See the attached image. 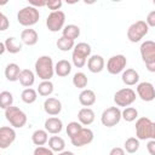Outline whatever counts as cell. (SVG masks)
Here are the masks:
<instances>
[{
  "mask_svg": "<svg viewBox=\"0 0 155 155\" xmlns=\"http://www.w3.org/2000/svg\"><path fill=\"white\" fill-rule=\"evenodd\" d=\"M136 138L138 140L155 139V124L147 116L138 117L136 121Z\"/></svg>",
  "mask_w": 155,
  "mask_h": 155,
  "instance_id": "1",
  "label": "cell"
},
{
  "mask_svg": "<svg viewBox=\"0 0 155 155\" xmlns=\"http://www.w3.org/2000/svg\"><path fill=\"white\" fill-rule=\"evenodd\" d=\"M35 74L42 81L51 80L54 74V64L50 56H40L35 62Z\"/></svg>",
  "mask_w": 155,
  "mask_h": 155,
  "instance_id": "2",
  "label": "cell"
},
{
  "mask_svg": "<svg viewBox=\"0 0 155 155\" xmlns=\"http://www.w3.org/2000/svg\"><path fill=\"white\" fill-rule=\"evenodd\" d=\"M139 52L147 69L150 73H155V42L153 40H145L142 42Z\"/></svg>",
  "mask_w": 155,
  "mask_h": 155,
  "instance_id": "3",
  "label": "cell"
},
{
  "mask_svg": "<svg viewBox=\"0 0 155 155\" xmlns=\"http://www.w3.org/2000/svg\"><path fill=\"white\" fill-rule=\"evenodd\" d=\"M91 46L87 42H79L74 46L73 48V53H71V61L73 64L76 68H82L86 63L88 57L91 56Z\"/></svg>",
  "mask_w": 155,
  "mask_h": 155,
  "instance_id": "4",
  "label": "cell"
},
{
  "mask_svg": "<svg viewBox=\"0 0 155 155\" xmlns=\"http://www.w3.org/2000/svg\"><path fill=\"white\" fill-rule=\"evenodd\" d=\"M40 18V12L39 8H35L33 6H25L23 8H21L17 13V21L23 27H31L34 24H36L39 22Z\"/></svg>",
  "mask_w": 155,
  "mask_h": 155,
  "instance_id": "5",
  "label": "cell"
},
{
  "mask_svg": "<svg viewBox=\"0 0 155 155\" xmlns=\"http://www.w3.org/2000/svg\"><path fill=\"white\" fill-rule=\"evenodd\" d=\"M5 117L13 128H22L23 126H25L28 121L27 114L15 105H11L7 109H5Z\"/></svg>",
  "mask_w": 155,
  "mask_h": 155,
  "instance_id": "6",
  "label": "cell"
},
{
  "mask_svg": "<svg viewBox=\"0 0 155 155\" xmlns=\"http://www.w3.org/2000/svg\"><path fill=\"white\" fill-rule=\"evenodd\" d=\"M149 31V27L147 25V23L142 19L136 21L134 23H132L128 29H127V39L131 42H139Z\"/></svg>",
  "mask_w": 155,
  "mask_h": 155,
  "instance_id": "7",
  "label": "cell"
},
{
  "mask_svg": "<svg viewBox=\"0 0 155 155\" xmlns=\"http://www.w3.org/2000/svg\"><path fill=\"white\" fill-rule=\"evenodd\" d=\"M136 92L130 88V87H125V88H120L119 91H116L114 93V103L116 104V107H130L131 104L134 103L136 101Z\"/></svg>",
  "mask_w": 155,
  "mask_h": 155,
  "instance_id": "8",
  "label": "cell"
},
{
  "mask_svg": "<svg viewBox=\"0 0 155 155\" xmlns=\"http://www.w3.org/2000/svg\"><path fill=\"white\" fill-rule=\"evenodd\" d=\"M65 23V13L61 10L51 12L46 18V27L50 31L57 33L64 28Z\"/></svg>",
  "mask_w": 155,
  "mask_h": 155,
  "instance_id": "9",
  "label": "cell"
},
{
  "mask_svg": "<svg viewBox=\"0 0 155 155\" xmlns=\"http://www.w3.org/2000/svg\"><path fill=\"white\" fill-rule=\"evenodd\" d=\"M121 120V110L117 107H109L107 108L101 115V122L105 127H114Z\"/></svg>",
  "mask_w": 155,
  "mask_h": 155,
  "instance_id": "10",
  "label": "cell"
},
{
  "mask_svg": "<svg viewBox=\"0 0 155 155\" xmlns=\"http://www.w3.org/2000/svg\"><path fill=\"white\" fill-rule=\"evenodd\" d=\"M94 138V134H93V131L88 127H82L76 134H74L71 138H70V142L74 147L76 148H81V147H85L87 144H90Z\"/></svg>",
  "mask_w": 155,
  "mask_h": 155,
  "instance_id": "11",
  "label": "cell"
},
{
  "mask_svg": "<svg viewBox=\"0 0 155 155\" xmlns=\"http://www.w3.org/2000/svg\"><path fill=\"white\" fill-rule=\"evenodd\" d=\"M126 64H127V59L124 54H115V56H111L108 59L107 70H108L109 74L116 75V74H120L125 70Z\"/></svg>",
  "mask_w": 155,
  "mask_h": 155,
  "instance_id": "12",
  "label": "cell"
},
{
  "mask_svg": "<svg viewBox=\"0 0 155 155\" xmlns=\"http://www.w3.org/2000/svg\"><path fill=\"white\" fill-rule=\"evenodd\" d=\"M137 96L144 102H151L155 99V88L151 82L143 81L137 85Z\"/></svg>",
  "mask_w": 155,
  "mask_h": 155,
  "instance_id": "13",
  "label": "cell"
},
{
  "mask_svg": "<svg viewBox=\"0 0 155 155\" xmlns=\"http://www.w3.org/2000/svg\"><path fill=\"white\" fill-rule=\"evenodd\" d=\"M16 131L13 127L2 126L0 127V149H7L16 140Z\"/></svg>",
  "mask_w": 155,
  "mask_h": 155,
  "instance_id": "14",
  "label": "cell"
},
{
  "mask_svg": "<svg viewBox=\"0 0 155 155\" xmlns=\"http://www.w3.org/2000/svg\"><path fill=\"white\" fill-rule=\"evenodd\" d=\"M44 110L50 116H56L62 111V102L58 98L48 97L44 102Z\"/></svg>",
  "mask_w": 155,
  "mask_h": 155,
  "instance_id": "15",
  "label": "cell"
},
{
  "mask_svg": "<svg viewBox=\"0 0 155 155\" xmlns=\"http://www.w3.org/2000/svg\"><path fill=\"white\" fill-rule=\"evenodd\" d=\"M104 65H105V62L101 54H92L87 59V68L93 74L101 73L104 69Z\"/></svg>",
  "mask_w": 155,
  "mask_h": 155,
  "instance_id": "16",
  "label": "cell"
},
{
  "mask_svg": "<svg viewBox=\"0 0 155 155\" xmlns=\"http://www.w3.org/2000/svg\"><path fill=\"white\" fill-rule=\"evenodd\" d=\"M45 131L51 134H58L63 130V122L59 117L51 116L45 120Z\"/></svg>",
  "mask_w": 155,
  "mask_h": 155,
  "instance_id": "17",
  "label": "cell"
},
{
  "mask_svg": "<svg viewBox=\"0 0 155 155\" xmlns=\"http://www.w3.org/2000/svg\"><path fill=\"white\" fill-rule=\"evenodd\" d=\"M38 40H39V35H38L35 29L27 28V29L22 30V33H21L22 44H24L27 46H34V45H36Z\"/></svg>",
  "mask_w": 155,
  "mask_h": 155,
  "instance_id": "18",
  "label": "cell"
},
{
  "mask_svg": "<svg viewBox=\"0 0 155 155\" xmlns=\"http://www.w3.org/2000/svg\"><path fill=\"white\" fill-rule=\"evenodd\" d=\"M96 99H97L96 93L90 88L82 90L79 94V102L84 108H90L91 105H93L96 103Z\"/></svg>",
  "mask_w": 155,
  "mask_h": 155,
  "instance_id": "19",
  "label": "cell"
},
{
  "mask_svg": "<svg viewBox=\"0 0 155 155\" xmlns=\"http://www.w3.org/2000/svg\"><path fill=\"white\" fill-rule=\"evenodd\" d=\"M121 80L126 86H134L139 81V74H138L137 70H134L132 68H128V69L122 71Z\"/></svg>",
  "mask_w": 155,
  "mask_h": 155,
  "instance_id": "20",
  "label": "cell"
},
{
  "mask_svg": "<svg viewBox=\"0 0 155 155\" xmlns=\"http://www.w3.org/2000/svg\"><path fill=\"white\" fill-rule=\"evenodd\" d=\"M96 114L91 108H81L78 113V119L79 122L84 126H88L94 121Z\"/></svg>",
  "mask_w": 155,
  "mask_h": 155,
  "instance_id": "21",
  "label": "cell"
},
{
  "mask_svg": "<svg viewBox=\"0 0 155 155\" xmlns=\"http://www.w3.org/2000/svg\"><path fill=\"white\" fill-rule=\"evenodd\" d=\"M18 81L25 88L31 87L34 85V82H35V75L30 69H22L21 73H19Z\"/></svg>",
  "mask_w": 155,
  "mask_h": 155,
  "instance_id": "22",
  "label": "cell"
},
{
  "mask_svg": "<svg viewBox=\"0 0 155 155\" xmlns=\"http://www.w3.org/2000/svg\"><path fill=\"white\" fill-rule=\"evenodd\" d=\"M71 71V63L67 59H61L54 64V73L59 78H65Z\"/></svg>",
  "mask_w": 155,
  "mask_h": 155,
  "instance_id": "23",
  "label": "cell"
},
{
  "mask_svg": "<svg viewBox=\"0 0 155 155\" xmlns=\"http://www.w3.org/2000/svg\"><path fill=\"white\" fill-rule=\"evenodd\" d=\"M5 48L7 52L10 53H18L22 51V47H23V44L21 40H18L17 38L15 36H8L6 40H5Z\"/></svg>",
  "mask_w": 155,
  "mask_h": 155,
  "instance_id": "24",
  "label": "cell"
},
{
  "mask_svg": "<svg viewBox=\"0 0 155 155\" xmlns=\"http://www.w3.org/2000/svg\"><path fill=\"white\" fill-rule=\"evenodd\" d=\"M21 68L17 63H8L5 68V78L11 81V82H15V81H18V78H19V73H21Z\"/></svg>",
  "mask_w": 155,
  "mask_h": 155,
  "instance_id": "25",
  "label": "cell"
},
{
  "mask_svg": "<svg viewBox=\"0 0 155 155\" xmlns=\"http://www.w3.org/2000/svg\"><path fill=\"white\" fill-rule=\"evenodd\" d=\"M48 148L52 150V151H56V153H61L64 150L65 148V142L62 137L59 136H52L48 138Z\"/></svg>",
  "mask_w": 155,
  "mask_h": 155,
  "instance_id": "26",
  "label": "cell"
},
{
  "mask_svg": "<svg viewBox=\"0 0 155 155\" xmlns=\"http://www.w3.org/2000/svg\"><path fill=\"white\" fill-rule=\"evenodd\" d=\"M62 36L75 41V39L80 36V28L75 24H68L62 29Z\"/></svg>",
  "mask_w": 155,
  "mask_h": 155,
  "instance_id": "27",
  "label": "cell"
},
{
  "mask_svg": "<svg viewBox=\"0 0 155 155\" xmlns=\"http://www.w3.org/2000/svg\"><path fill=\"white\" fill-rule=\"evenodd\" d=\"M47 140H48V133L45 130H36L31 134V142L38 147L45 145Z\"/></svg>",
  "mask_w": 155,
  "mask_h": 155,
  "instance_id": "28",
  "label": "cell"
},
{
  "mask_svg": "<svg viewBox=\"0 0 155 155\" xmlns=\"http://www.w3.org/2000/svg\"><path fill=\"white\" fill-rule=\"evenodd\" d=\"M54 90V86L52 84L51 80H46V81H41L36 88V92L41 96V97H48L50 94H52Z\"/></svg>",
  "mask_w": 155,
  "mask_h": 155,
  "instance_id": "29",
  "label": "cell"
},
{
  "mask_svg": "<svg viewBox=\"0 0 155 155\" xmlns=\"http://www.w3.org/2000/svg\"><path fill=\"white\" fill-rule=\"evenodd\" d=\"M21 98L25 104H33L38 99V92H36V90H34L31 87L24 88L21 93Z\"/></svg>",
  "mask_w": 155,
  "mask_h": 155,
  "instance_id": "30",
  "label": "cell"
},
{
  "mask_svg": "<svg viewBox=\"0 0 155 155\" xmlns=\"http://www.w3.org/2000/svg\"><path fill=\"white\" fill-rule=\"evenodd\" d=\"M87 82H88V79L86 76L85 73L82 71H78L74 74L73 76V85L80 90H85L86 86H87Z\"/></svg>",
  "mask_w": 155,
  "mask_h": 155,
  "instance_id": "31",
  "label": "cell"
},
{
  "mask_svg": "<svg viewBox=\"0 0 155 155\" xmlns=\"http://www.w3.org/2000/svg\"><path fill=\"white\" fill-rule=\"evenodd\" d=\"M121 119H124L127 122H132L136 119H138V110L133 107H126L121 111Z\"/></svg>",
  "mask_w": 155,
  "mask_h": 155,
  "instance_id": "32",
  "label": "cell"
},
{
  "mask_svg": "<svg viewBox=\"0 0 155 155\" xmlns=\"http://www.w3.org/2000/svg\"><path fill=\"white\" fill-rule=\"evenodd\" d=\"M124 147H125L124 148L125 151H127L128 154H134L139 149V140L136 137H130L125 140Z\"/></svg>",
  "mask_w": 155,
  "mask_h": 155,
  "instance_id": "33",
  "label": "cell"
},
{
  "mask_svg": "<svg viewBox=\"0 0 155 155\" xmlns=\"http://www.w3.org/2000/svg\"><path fill=\"white\" fill-rule=\"evenodd\" d=\"M13 104V96L10 91H2L0 92V108L1 109H7Z\"/></svg>",
  "mask_w": 155,
  "mask_h": 155,
  "instance_id": "34",
  "label": "cell"
},
{
  "mask_svg": "<svg viewBox=\"0 0 155 155\" xmlns=\"http://www.w3.org/2000/svg\"><path fill=\"white\" fill-rule=\"evenodd\" d=\"M56 45H57V47H58L61 51L68 52V51H70V50L74 48L75 42H74L73 40H70V39H67V38H64V36H61V38L57 40Z\"/></svg>",
  "mask_w": 155,
  "mask_h": 155,
  "instance_id": "35",
  "label": "cell"
},
{
  "mask_svg": "<svg viewBox=\"0 0 155 155\" xmlns=\"http://www.w3.org/2000/svg\"><path fill=\"white\" fill-rule=\"evenodd\" d=\"M82 128V125L78 121H71L67 125V134L69 136V138H71L74 134H76Z\"/></svg>",
  "mask_w": 155,
  "mask_h": 155,
  "instance_id": "36",
  "label": "cell"
},
{
  "mask_svg": "<svg viewBox=\"0 0 155 155\" xmlns=\"http://www.w3.org/2000/svg\"><path fill=\"white\" fill-rule=\"evenodd\" d=\"M62 5H63V2L61 0H48V1H46V7H48V10H51V12L61 10Z\"/></svg>",
  "mask_w": 155,
  "mask_h": 155,
  "instance_id": "37",
  "label": "cell"
},
{
  "mask_svg": "<svg viewBox=\"0 0 155 155\" xmlns=\"http://www.w3.org/2000/svg\"><path fill=\"white\" fill-rule=\"evenodd\" d=\"M33 155H54V154L50 148H46L42 145V147H36L34 149Z\"/></svg>",
  "mask_w": 155,
  "mask_h": 155,
  "instance_id": "38",
  "label": "cell"
},
{
  "mask_svg": "<svg viewBox=\"0 0 155 155\" xmlns=\"http://www.w3.org/2000/svg\"><path fill=\"white\" fill-rule=\"evenodd\" d=\"M8 27H10V21L7 16L0 11V31H5L6 29H8Z\"/></svg>",
  "mask_w": 155,
  "mask_h": 155,
  "instance_id": "39",
  "label": "cell"
},
{
  "mask_svg": "<svg viewBox=\"0 0 155 155\" xmlns=\"http://www.w3.org/2000/svg\"><path fill=\"white\" fill-rule=\"evenodd\" d=\"M144 22L147 23V25H148L149 28L155 27V11H150V12L148 13L147 19H145Z\"/></svg>",
  "mask_w": 155,
  "mask_h": 155,
  "instance_id": "40",
  "label": "cell"
},
{
  "mask_svg": "<svg viewBox=\"0 0 155 155\" xmlns=\"http://www.w3.org/2000/svg\"><path fill=\"white\" fill-rule=\"evenodd\" d=\"M109 155H126V151L120 147H114L109 151Z\"/></svg>",
  "mask_w": 155,
  "mask_h": 155,
  "instance_id": "41",
  "label": "cell"
},
{
  "mask_svg": "<svg viewBox=\"0 0 155 155\" xmlns=\"http://www.w3.org/2000/svg\"><path fill=\"white\" fill-rule=\"evenodd\" d=\"M147 149L150 155H155V139H150L147 144Z\"/></svg>",
  "mask_w": 155,
  "mask_h": 155,
  "instance_id": "42",
  "label": "cell"
},
{
  "mask_svg": "<svg viewBox=\"0 0 155 155\" xmlns=\"http://www.w3.org/2000/svg\"><path fill=\"white\" fill-rule=\"evenodd\" d=\"M29 5L38 8V7H42V6H46V1L45 0H39V1H34V0H30L29 1Z\"/></svg>",
  "mask_w": 155,
  "mask_h": 155,
  "instance_id": "43",
  "label": "cell"
},
{
  "mask_svg": "<svg viewBox=\"0 0 155 155\" xmlns=\"http://www.w3.org/2000/svg\"><path fill=\"white\" fill-rule=\"evenodd\" d=\"M57 155H75L73 151H69V150H63V151H61V153H58Z\"/></svg>",
  "mask_w": 155,
  "mask_h": 155,
  "instance_id": "44",
  "label": "cell"
},
{
  "mask_svg": "<svg viewBox=\"0 0 155 155\" xmlns=\"http://www.w3.org/2000/svg\"><path fill=\"white\" fill-rule=\"evenodd\" d=\"M5 51H6V48H5V44L0 41V56H1V54H4V53H5Z\"/></svg>",
  "mask_w": 155,
  "mask_h": 155,
  "instance_id": "45",
  "label": "cell"
}]
</instances>
